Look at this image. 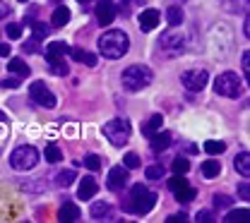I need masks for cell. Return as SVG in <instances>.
<instances>
[{
	"label": "cell",
	"instance_id": "1",
	"mask_svg": "<svg viewBox=\"0 0 250 223\" xmlns=\"http://www.w3.org/2000/svg\"><path fill=\"white\" fill-rule=\"evenodd\" d=\"M130 48V38L127 34L121 29H111V32H104L99 36V53L108 60H118L123 58Z\"/></svg>",
	"mask_w": 250,
	"mask_h": 223
},
{
	"label": "cell",
	"instance_id": "2",
	"mask_svg": "<svg viewBox=\"0 0 250 223\" xmlns=\"http://www.w3.org/2000/svg\"><path fill=\"white\" fill-rule=\"evenodd\" d=\"M156 192L147 190L145 185H135L130 192V199L125 202V211L135 214V216H145L156 206Z\"/></svg>",
	"mask_w": 250,
	"mask_h": 223
},
{
	"label": "cell",
	"instance_id": "3",
	"mask_svg": "<svg viewBox=\"0 0 250 223\" xmlns=\"http://www.w3.org/2000/svg\"><path fill=\"white\" fill-rule=\"evenodd\" d=\"M152 79H154V72L147 65H130L121 77L123 89H127V92H142L152 84Z\"/></svg>",
	"mask_w": 250,
	"mask_h": 223
},
{
	"label": "cell",
	"instance_id": "4",
	"mask_svg": "<svg viewBox=\"0 0 250 223\" xmlns=\"http://www.w3.org/2000/svg\"><path fill=\"white\" fill-rule=\"evenodd\" d=\"M104 137L113 144V147H125L127 142H130V134H132V130H130V123L123 120V118H116V120H108V123H104Z\"/></svg>",
	"mask_w": 250,
	"mask_h": 223
},
{
	"label": "cell",
	"instance_id": "5",
	"mask_svg": "<svg viewBox=\"0 0 250 223\" xmlns=\"http://www.w3.org/2000/svg\"><path fill=\"white\" fill-rule=\"evenodd\" d=\"M214 92L219 96H226V98H238L243 92V82L238 79L236 72H224L214 79Z\"/></svg>",
	"mask_w": 250,
	"mask_h": 223
},
{
	"label": "cell",
	"instance_id": "6",
	"mask_svg": "<svg viewBox=\"0 0 250 223\" xmlns=\"http://www.w3.org/2000/svg\"><path fill=\"white\" fill-rule=\"evenodd\" d=\"M36 163H39V151L29 144H22L10 154V166L15 170H31Z\"/></svg>",
	"mask_w": 250,
	"mask_h": 223
},
{
	"label": "cell",
	"instance_id": "7",
	"mask_svg": "<svg viewBox=\"0 0 250 223\" xmlns=\"http://www.w3.org/2000/svg\"><path fill=\"white\" fill-rule=\"evenodd\" d=\"M159 48L171 51V53H181L186 48V34L181 27H171L168 32H164L159 36Z\"/></svg>",
	"mask_w": 250,
	"mask_h": 223
},
{
	"label": "cell",
	"instance_id": "8",
	"mask_svg": "<svg viewBox=\"0 0 250 223\" xmlns=\"http://www.w3.org/2000/svg\"><path fill=\"white\" fill-rule=\"evenodd\" d=\"M29 98H31V103H36V106H41V108H56V103H58L56 94H53L43 82H34V84H31Z\"/></svg>",
	"mask_w": 250,
	"mask_h": 223
},
{
	"label": "cell",
	"instance_id": "9",
	"mask_svg": "<svg viewBox=\"0 0 250 223\" xmlns=\"http://www.w3.org/2000/svg\"><path fill=\"white\" fill-rule=\"evenodd\" d=\"M207 82H209V74H207V70H200V67L188 70V72L181 74V84L188 92H202L207 87Z\"/></svg>",
	"mask_w": 250,
	"mask_h": 223
},
{
	"label": "cell",
	"instance_id": "10",
	"mask_svg": "<svg viewBox=\"0 0 250 223\" xmlns=\"http://www.w3.org/2000/svg\"><path fill=\"white\" fill-rule=\"evenodd\" d=\"M168 187H171V192L176 194V199H178V202H183V204L192 202V199H195V194H197L195 187H190V185H188V180L183 178V175H178V173L168 180Z\"/></svg>",
	"mask_w": 250,
	"mask_h": 223
},
{
	"label": "cell",
	"instance_id": "11",
	"mask_svg": "<svg viewBox=\"0 0 250 223\" xmlns=\"http://www.w3.org/2000/svg\"><path fill=\"white\" fill-rule=\"evenodd\" d=\"M94 12H96V22H99L101 27L113 24V19H116V15H118V10H116V5H113L111 0H99L96 7H94Z\"/></svg>",
	"mask_w": 250,
	"mask_h": 223
},
{
	"label": "cell",
	"instance_id": "12",
	"mask_svg": "<svg viewBox=\"0 0 250 223\" xmlns=\"http://www.w3.org/2000/svg\"><path fill=\"white\" fill-rule=\"evenodd\" d=\"M127 180H130V175H127V168L125 166H113L111 170H108V178H106V187L113 192H121L127 185Z\"/></svg>",
	"mask_w": 250,
	"mask_h": 223
},
{
	"label": "cell",
	"instance_id": "13",
	"mask_svg": "<svg viewBox=\"0 0 250 223\" xmlns=\"http://www.w3.org/2000/svg\"><path fill=\"white\" fill-rule=\"evenodd\" d=\"M82 219V211H80V206L75 204V202H65L61 209H58V221L62 223H75Z\"/></svg>",
	"mask_w": 250,
	"mask_h": 223
},
{
	"label": "cell",
	"instance_id": "14",
	"mask_svg": "<svg viewBox=\"0 0 250 223\" xmlns=\"http://www.w3.org/2000/svg\"><path fill=\"white\" fill-rule=\"evenodd\" d=\"M137 19H140V29H142V32H152L154 27H159V10L147 7V10L140 12Z\"/></svg>",
	"mask_w": 250,
	"mask_h": 223
},
{
	"label": "cell",
	"instance_id": "15",
	"mask_svg": "<svg viewBox=\"0 0 250 223\" xmlns=\"http://www.w3.org/2000/svg\"><path fill=\"white\" fill-rule=\"evenodd\" d=\"M171 139H173V137H171V132H161V130H159V132H154V134L149 137V149H152L154 154L166 151V149L171 147Z\"/></svg>",
	"mask_w": 250,
	"mask_h": 223
},
{
	"label": "cell",
	"instance_id": "16",
	"mask_svg": "<svg viewBox=\"0 0 250 223\" xmlns=\"http://www.w3.org/2000/svg\"><path fill=\"white\" fill-rule=\"evenodd\" d=\"M67 53H70V46L62 43V41H53V43L46 46V60H61Z\"/></svg>",
	"mask_w": 250,
	"mask_h": 223
},
{
	"label": "cell",
	"instance_id": "17",
	"mask_svg": "<svg viewBox=\"0 0 250 223\" xmlns=\"http://www.w3.org/2000/svg\"><path fill=\"white\" fill-rule=\"evenodd\" d=\"M96 192H99V185H96V180H94L92 175L82 178V183H80V187H77V197H80V199H92Z\"/></svg>",
	"mask_w": 250,
	"mask_h": 223
},
{
	"label": "cell",
	"instance_id": "18",
	"mask_svg": "<svg viewBox=\"0 0 250 223\" xmlns=\"http://www.w3.org/2000/svg\"><path fill=\"white\" fill-rule=\"evenodd\" d=\"M89 214H92L94 221H104V219L111 216V204H108V202H94Z\"/></svg>",
	"mask_w": 250,
	"mask_h": 223
},
{
	"label": "cell",
	"instance_id": "19",
	"mask_svg": "<svg viewBox=\"0 0 250 223\" xmlns=\"http://www.w3.org/2000/svg\"><path fill=\"white\" fill-rule=\"evenodd\" d=\"M70 22V10L65 7V5H58L56 10H53V17H51V24L56 27V29H61Z\"/></svg>",
	"mask_w": 250,
	"mask_h": 223
},
{
	"label": "cell",
	"instance_id": "20",
	"mask_svg": "<svg viewBox=\"0 0 250 223\" xmlns=\"http://www.w3.org/2000/svg\"><path fill=\"white\" fill-rule=\"evenodd\" d=\"M233 168H236L243 178H250V154L248 151H241V154L233 159Z\"/></svg>",
	"mask_w": 250,
	"mask_h": 223
},
{
	"label": "cell",
	"instance_id": "21",
	"mask_svg": "<svg viewBox=\"0 0 250 223\" xmlns=\"http://www.w3.org/2000/svg\"><path fill=\"white\" fill-rule=\"evenodd\" d=\"M70 56H72L77 63L87 65V67H94V65H96V56H92L89 51H82V48H70Z\"/></svg>",
	"mask_w": 250,
	"mask_h": 223
},
{
	"label": "cell",
	"instance_id": "22",
	"mask_svg": "<svg viewBox=\"0 0 250 223\" xmlns=\"http://www.w3.org/2000/svg\"><path fill=\"white\" fill-rule=\"evenodd\" d=\"M7 70H10V72H15V74H20V77H29V74H31L29 65L24 63L22 58H10V63H7Z\"/></svg>",
	"mask_w": 250,
	"mask_h": 223
},
{
	"label": "cell",
	"instance_id": "23",
	"mask_svg": "<svg viewBox=\"0 0 250 223\" xmlns=\"http://www.w3.org/2000/svg\"><path fill=\"white\" fill-rule=\"evenodd\" d=\"M161 125H164V118L156 113V115H152V118H149V120L142 125V134H145V137H152L154 132H159V130H161Z\"/></svg>",
	"mask_w": 250,
	"mask_h": 223
},
{
	"label": "cell",
	"instance_id": "24",
	"mask_svg": "<svg viewBox=\"0 0 250 223\" xmlns=\"http://www.w3.org/2000/svg\"><path fill=\"white\" fill-rule=\"evenodd\" d=\"M77 180V173L72 170V168H67V170H61L58 175H56V185L58 187H70L72 183Z\"/></svg>",
	"mask_w": 250,
	"mask_h": 223
},
{
	"label": "cell",
	"instance_id": "25",
	"mask_svg": "<svg viewBox=\"0 0 250 223\" xmlns=\"http://www.w3.org/2000/svg\"><path fill=\"white\" fill-rule=\"evenodd\" d=\"M166 19H168L171 27H181V24H183V10H181L178 5L168 7V10H166Z\"/></svg>",
	"mask_w": 250,
	"mask_h": 223
},
{
	"label": "cell",
	"instance_id": "26",
	"mask_svg": "<svg viewBox=\"0 0 250 223\" xmlns=\"http://www.w3.org/2000/svg\"><path fill=\"white\" fill-rule=\"evenodd\" d=\"M205 151H207L209 156L224 154V151H226V142H221V139H207V142H205Z\"/></svg>",
	"mask_w": 250,
	"mask_h": 223
},
{
	"label": "cell",
	"instance_id": "27",
	"mask_svg": "<svg viewBox=\"0 0 250 223\" xmlns=\"http://www.w3.org/2000/svg\"><path fill=\"white\" fill-rule=\"evenodd\" d=\"M219 173H221V163H219V161H205V163H202V175H205L207 180L217 178Z\"/></svg>",
	"mask_w": 250,
	"mask_h": 223
},
{
	"label": "cell",
	"instance_id": "28",
	"mask_svg": "<svg viewBox=\"0 0 250 223\" xmlns=\"http://www.w3.org/2000/svg\"><path fill=\"white\" fill-rule=\"evenodd\" d=\"M7 137H10V120L5 113H0V151H2V144L7 142Z\"/></svg>",
	"mask_w": 250,
	"mask_h": 223
},
{
	"label": "cell",
	"instance_id": "29",
	"mask_svg": "<svg viewBox=\"0 0 250 223\" xmlns=\"http://www.w3.org/2000/svg\"><path fill=\"white\" fill-rule=\"evenodd\" d=\"M48 70L53 72V74H58V77H65L70 70H67V65H65V58L61 60H48Z\"/></svg>",
	"mask_w": 250,
	"mask_h": 223
},
{
	"label": "cell",
	"instance_id": "30",
	"mask_svg": "<svg viewBox=\"0 0 250 223\" xmlns=\"http://www.w3.org/2000/svg\"><path fill=\"white\" fill-rule=\"evenodd\" d=\"M29 24H31V32H34V38H36V41L46 38L48 32H51V27H46L43 22H29Z\"/></svg>",
	"mask_w": 250,
	"mask_h": 223
},
{
	"label": "cell",
	"instance_id": "31",
	"mask_svg": "<svg viewBox=\"0 0 250 223\" xmlns=\"http://www.w3.org/2000/svg\"><path fill=\"white\" fill-rule=\"evenodd\" d=\"M46 161H48V163L62 161V151L58 149V144H48V147H46Z\"/></svg>",
	"mask_w": 250,
	"mask_h": 223
},
{
	"label": "cell",
	"instance_id": "32",
	"mask_svg": "<svg viewBox=\"0 0 250 223\" xmlns=\"http://www.w3.org/2000/svg\"><path fill=\"white\" fill-rule=\"evenodd\" d=\"M164 173H166V168H164L161 163H156V166H149V168L145 170L147 180H161V178H164Z\"/></svg>",
	"mask_w": 250,
	"mask_h": 223
},
{
	"label": "cell",
	"instance_id": "33",
	"mask_svg": "<svg viewBox=\"0 0 250 223\" xmlns=\"http://www.w3.org/2000/svg\"><path fill=\"white\" fill-rule=\"evenodd\" d=\"M171 168H173V173H178V175H186L188 170H190V161L183 159V156H178V159H173Z\"/></svg>",
	"mask_w": 250,
	"mask_h": 223
},
{
	"label": "cell",
	"instance_id": "34",
	"mask_svg": "<svg viewBox=\"0 0 250 223\" xmlns=\"http://www.w3.org/2000/svg\"><path fill=\"white\" fill-rule=\"evenodd\" d=\"M248 216V209H233V211H229L226 214V219L224 221L226 223H236V221H243Z\"/></svg>",
	"mask_w": 250,
	"mask_h": 223
},
{
	"label": "cell",
	"instance_id": "35",
	"mask_svg": "<svg viewBox=\"0 0 250 223\" xmlns=\"http://www.w3.org/2000/svg\"><path fill=\"white\" fill-rule=\"evenodd\" d=\"M101 161L104 159H101V156H96V154H87L84 161H80V163H84L89 170H99V168H101Z\"/></svg>",
	"mask_w": 250,
	"mask_h": 223
},
{
	"label": "cell",
	"instance_id": "36",
	"mask_svg": "<svg viewBox=\"0 0 250 223\" xmlns=\"http://www.w3.org/2000/svg\"><path fill=\"white\" fill-rule=\"evenodd\" d=\"M212 199H214V206H217V209H229V206L233 204V199L226 197V194H214Z\"/></svg>",
	"mask_w": 250,
	"mask_h": 223
},
{
	"label": "cell",
	"instance_id": "37",
	"mask_svg": "<svg viewBox=\"0 0 250 223\" xmlns=\"http://www.w3.org/2000/svg\"><path fill=\"white\" fill-rule=\"evenodd\" d=\"M20 84H22V82H20L17 77H5V79L0 82L2 89H20Z\"/></svg>",
	"mask_w": 250,
	"mask_h": 223
},
{
	"label": "cell",
	"instance_id": "38",
	"mask_svg": "<svg viewBox=\"0 0 250 223\" xmlns=\"http://www.w3.org/2000/svg\"><path fill=\"white\" fill-rule=\"evenodd\" d=\"M7 36L10 38H22V24H17V22L7 24Z\"/></svg>",
	"mask_w": 250,
	"mask_h": 223
},
{
	"label": "cell",
	"instance_id": "39",
	"mask_svg": "<svg viewBox=\"0 0 250 223\" xmlns=\"http://www.w3.org/2000/svg\"><path fill=\"white\" fill-rule=\"evenodd\" d=\"M140 2H142V0H123V2H121V7H116V10H121L123 15H130V12H132V7H135V5H140Z\"/></svg>",
	"mask_w": 250,
	"mask_h": 223
},
{
	"label": "cell",
	"instance_id": "40",
	"mask_svg": "<svg viewBox=\"0 0 250 223\" xmlns=\"http://www.w3.org/2000/svg\"><path fill=\"white\" fill-rule=\"evenodd\" d=\"M123 163H125V168H140V156L137 154H125Z\"/></svg>",
	"mask_w": 250,
	"mask_h": 223
},
{
	"label": "cell",
	"instance_id": "41",
	"mask_svg": "<svg viewBox=\"0 0 250 223\" xmlns=\"http://www.w3.org/2000/svg\"><path fill=\"white\" fill-rule=\"evenodd\" d=\"M238 194H241V199H250V183L248 180H243V183L238 185Z\"/></svg>",
	"mask_w": 250,
	"mask_h": 223
},
{
	"label": "cell",
	"instance_id": "42",
	"mask_svg": "<svg viewBox=\"0 0 250 223\" xmlns=\"http://www.w3.org/2000/svg\"><path fill=\"white\" fill-rule=\"evenodd\" d=\"M209 221H214L212 211H197V223H209Z\"/></svg>",
	"mask_w": 250,
	"mask_h": 223
},
{
	"label": "cell",
	"instance_id": "43",
	"mask_svg": "<svg viewBox=\"0 0 250 223\" xmlns=\"http://www.w3.org/2000/svg\"><path fill=\"white\" fill-rule=\"evenodd\" d=\"M186 221H188L186 214H171V216L166 219V223H186Z\"/></svg>",
	"mask_w": 250,
	"mask_h": 223
},
{
	"label": "cell",
	"instance_id": "44",
	"mask_svg": "<svg viewBox=\"0 0 250 223\" xmlns=\"http://www.w3.org/2000/svg\"><path fill=\"white\" fill-rule=\"evenodd\" d=\"M36 46H39V41H36V38H31V41H27V43H24V46H22V48H24V51H27V53H36V51H39V48H36Z\"/></svg>",
	"mask_w": 250,
	"mask_h": 223
},
{
	"label": "cell",
	"instance_id": "45",
	"mask_svg": "<svg viewBox=\"0 0 250 223\" xmlns=\"http://www.w3.org/2000/svg\"><path fill=\"white\" fill-rule=\"evenodd\" d=\"M243 72H246V74L250 72V53H248V51L243 53Z\"/></svg>",
	"mask_w": 250,
	"mask_h": 223
},
{
	"label": "cell",
	"instance_id": "46",
	"mask_svg": "<svg viewBox=\"0 0 250 223\" xmlns=\"http://www.w3.org/2000/svg\"><path fill=\"white\" fill-rule=\"evenodd\" d=\"M7 15H10V7H7V5H5V2L0 0V19H5Z\"/></svg>",
	"mask_w": 250,
	"mask_h": 223
},
{
	"label": "cell",
	"instance_id": "47",
	"mask_svg": "<svg viewBox=\"0 0 250 223\" xmlns=\"http://www.w3.org/2000/svg\"><path fill=\"white\" fill-rule=\"evenodd\" d=\"M10 56V46L7 43H0V58H7Z\"/></svg>",
	"mask_w": 250,
	"mask_h": 223
},
{
	"label": "cell",
	"instance_id": "48",
	"mask_svg": "<svg viewBox=\"0 0 250 223\" xmlns=\"http://www.w3.org/2000/svg\"><path fill=\"white\" fill-rule=\"evenodd\" d=\"M243 34H246V36L250 34V19H246V24H243Z\"/></svg>",
	"mask_w": 250,
	"mask_h": 223
},
{
	"label": "cell",
	"instance_id": "49",
	"mask_svg": "<svg viewBox=\"0 0 250 223\" xmlns=\"http://www.w3.org/2000/svg\"><path fill=\"white\" fill-rule=\"evenodd\" d=\"M77 2H92V0H77Z\"/></svg>",
	"mask_w": 250,
	"mask_h": 223
},
{
	"label": "cell",
	"instance_id": "50",
	"mask_svg": "<svg viewBox=\"0 0 250 223\" xmlns=\"http://www.w3.org/2000/svg\"><path fill=\"white\" fill-rule=\"evenodd\" d=\"M17 2H29V0H17Z\"/></svg>",
	"mask_w": 250,
	"mask_h": 223
},
{
	"label": "cell",
	"instance_id": "51",
	"mask_svg": "<svg viewBox=\"0 0 250 223\" xmlns=\"http://www.w3.org/2000/svg\"><path fill=\"white\" fill-rule=\"evenodd\" d=\"M53 2H61V0H53Z\"/></svg>",
	"mask_w": 250,
	"mask_h": 223
}]
</instances>
